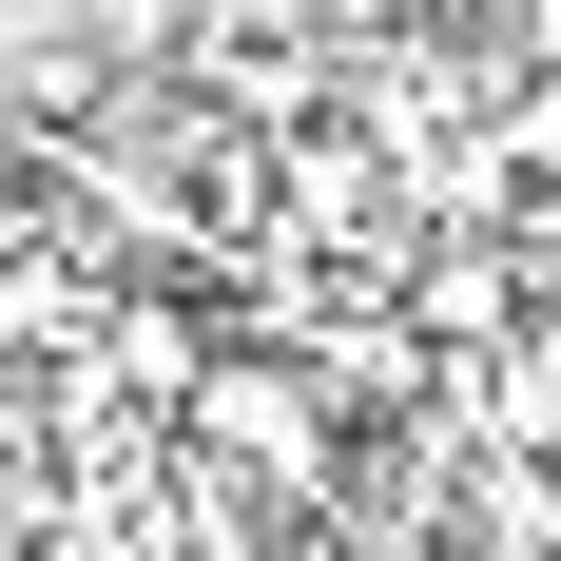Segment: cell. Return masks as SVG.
Here are the masks:
<instances>
[{
	"label": "cell",
	"mask_w": 561,
	"mask_h": 561,
	"mask_svg": "<svg viewBox=\"0 0 561 561\" xmlns=\"http://www.w3.org/2000/svg\"><path fill=\"white\" fill-rule=\"evenodd\" d=\"M174 426H194L214 484H272V504H330L348 484V388L310 348H214V368L174 388Z\"/></svg>",
	"instance_id": "cell-1"
},
{
	"label": "cell",
	"mask_w": 561,
	"mask_h": 561,
	"mask_svg": "<svg viewBox=\"0 0 561 561\" xmlns=\"http://www.w3.org/2000/svg\"><path fill=\"white\" fill-rule=\"evenodd\" d=\"M58 20H78L116 78H174V58H194V0H58Z\"/></svg>",
	"instance_id": "cell-2"
},
{
	"label": "cell",
	"mask_w": 561,
	"mask_h": 561,
	"mask_svg": "<svg viewBox=\"0 0 561 561\" xmlns=\"http://www.w3.org/2000/svg\"><path fill=\"white\" fill-rule=\"evenodd\" d=\"M484 426H504V446H561V348H504V368H484Z\"/></svg>",
	"instance_id": "cell-3"
},
{
	"label": "cell",
	"mask_w": 561,
	"mask_h": 561,
	"mask_svg": "<svg viewBox=\"0 0 561 561\" xmlns=\"http://www.w3.org/2000/svg\"><path fill=\"white\" fill-rule=\"evenodd\" d=\"M504 174H561V78H523V98H504Z\"/></svg>",
	"instance_id": "cell-4"
},
{
	"label": "cell",
	"mask_w": 561,
	"mask_h": 561,
	"mask_svg": "<svg viewBox=\"0 0 561 561\" xmlns=\"http://www.w3.org/2000/svg\"><path fill=\"white\" fill-rule=\"evenodd\" d=\"M39 272V194H20V174H0V290Z\"/></svg>",
	"instance_id": "cell-5"
},
{
	"label": "cell",
	"mask_w": 561,
	"mask_h": 561,
	"mask_svg": "<svg viewBox=\"0 0 561 561\" xmlns=\"http://www.w3.org/2000/svg\"><path fill=\"white\" fill-rule=\"evenodd\" d=\"M20 542H39V484H20V465H0V561H20Z\"/></svg>",
	"instance_id": "cell-6"
}]
</instances>
